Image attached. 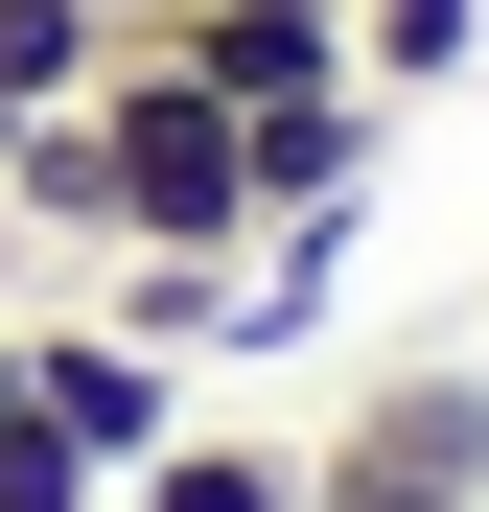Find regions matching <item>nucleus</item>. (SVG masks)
<instances>
[{
    "mask_svg": "<svg viewBox=\"0 0 489 512\" xmlns=\"http://www.w3.org/2000/svg\"><path fill=\"white\" fill-rule=\"evenodd\" d=\"M303 512H489V373H466V350H396V373L303 443Z\"/></svg>",
    "mask_w": 489,
    "mask_h": 512,
    "instance_id": "obj_1",
    "label": "nucleus"
},
{
    "mask_svg": "<svg viewBox=\"0 0 489 512\" xmlns=\"http://www.w3.org/2000/svg\"><path fill=\"white\" fill-rule=\"evenodd\" d=\"M350 70L373 94H466L489 70V0H350Z\"/></svg>",
    "mask_w": 489,
    "mask_h": 512,
    "instance_id": "obj_5",
    "label": "nucleus"
},
{
    "mask_svg": "<svg viewBox=\"0 0 489 512\" xmlns=\"http://www.w3.org/2000/svg\"><path fill=\"white\" fill-rule=\"evenodd\" d=\"M0 373H24V326H0Z\"/></svg>",
    "mask_w": 489,
    "mask_h": 512,
    "instance_id": "obj_8",
    "label": "nucleus"
},
{
    "mask_svg": "<svg viewBox=\"0 0 489 512\" xmlns=\"http://www.w3.org/2000/svg\"><path fill=\"white\" fill-rule=\"evenodd\" d=\"M326 24H350V0H326Z\"/></svg>",
    "mask_w": 489,
    "mask_h": 512,
    "instance_id": "obj_10",
    "label": "nucleus"
},
{
    "mask_svg": "<svg viewBox=\"0 0 489 512\" xmlns=\"http://www.w3.org/2000/svg\"><path fill=\"white\" fill-rule=\"evenodd\" d=\"M0 140H24V94H0Z\"/></svg>",
    "mask_w": 489,
    "mask_h": 512,
    "instance_id": "obj_9",
    "label": "nucleus"
},
{
    "mask_svg": "<svg viewBox=\"0 0 489 512\" xmlns=\"http://www.w3.org/2000/svg\"><path fill=\"white\" fill-rule=\"evenodd\" d=\"M94 70H117V0H0V94L24 117H70Z\"/></svg>",
    "mask_w": 489,
    "mask_h": 512,
    "instance_id": "obj_6",
    "label": "nucleus"
},
{
    "mask_svg": "<svg viewBox=\"0 0 489 512\" xmlns=\"http://www.w3.org/2000/svg\"><path fill=\"white\" fill-rule=\"evenodd\" d=\"M0 512H117V466L70 443V419H47L24 373H0Z\"/></svg>",
    "mask_w": 489,
    "mask_h": 512,
    "instance_id": "obj_7",
    "label": "nucleus"
},
{
    "mask_svg": "<svg viewBox=\"0 0 489 512\" xmlns=\"http://www.w3.org/2000/svg\"><path fill=\"white\" fill-rule=\"evenodd\" d=\"M0 233H47V256H117V117H94V94L0 140Z\"/></svg>",
    "mask_w": 489,
    "mask_h": 512,
    "instance_id": "obj_3",
    "label": "nucleus"
},
{
    "mask_svg": "<svg viewBox=\"0 0 489 512\" xmlns=\"http://www.w3.org/2000/svg\"><path fill=\"white\" fill-rule=\"evenodd\" d=\"M24 396H47V419H70L117 489L187 443V350H163V326H117V303H47V326H24Z\"/></svg>",
    "mask_w": 489,
    "mask_h": 512,
    "instance_id": "obj_2",
    "label": "nucleus"
},
{
    "mask_svg": "<svg viewBox=\"0 0 489 512\" xmlns=\"http://www.w3.org/2000/svg\"><path fill=\"white\" fill-rule=\"evenodd\" d=\"M117 512H303V443H233V419H187Z\"/></svg>",
    "mask_w": 489,
    "mask_h": 512,
    "instance_id": "obj_4",
    "label": "nucleus"
}]
</instances>
